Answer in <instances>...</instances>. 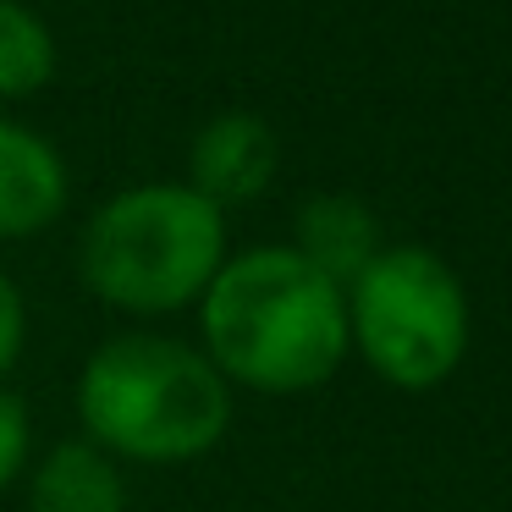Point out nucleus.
Wrapping results in <instances>:
<instances>
[{"label":"nucleus","mask_w":512,"mask_h":512,"mask_svg":"<svg viewBox=\"0 0 512 512\" xmlns=\"http://www.w3.org/2000/svg\"><path fill=\"white\" fill-rule=\"evenodd\" d=\"M199 353L226 386L303 397L347 364V292L298 248L226 254L199 298Z\"/></svg>","instance_id":"f257e3e1"},{"label":"nucleus","mask_w":512,"mask_h":512,"mask_svg":"<svg viewBox=\"0 0 512 512\" xmlns=\"http://www.w3.org/2000/svg\"><path fill=\"white\" fill-rule=\"evenodd\" d=\"M78 424L116 463L177 468L199 463L232 430V386L199 342L160 331H122L78 369Z\"/></svg>","instance_id":"f03ea898"},{"label":"nucleus","mask_w":512,"mask_h":512,"mask_svg":"<svg viewBox=\"0 0 512 512\" xmlns=\"http://www.w3.org/2000/svg\"><path fill=\"white\" fill-rule=\"evenodd\" d=\"M226 265V215L188 182L122 188L89 215L78 243V276L122 314L199 309L204 287Z\"/></svg>","instance_id":"7ed1b4c3"},{"label":"nucleus","mask_w":512,"mask_h":512,"mask_svg":"<svg viewBox=\"0 0 512 512\" xmlns=\"http://www.w3.org/2000/svg\"><path fill=\"white\" fill-rule=\"evenodd\" d=\"M347 353L397 391H435L457 375L474 336V309L441 254L419 243L380 248L347 281Z\"/></svg>","instance_id":"20e7f679"},{"label":"nucleus","mask_w":512,"mask_h":512,"mask_svg":"<svg viewBox=\"0 0 512 512\" xmlns=\"http://www.w3.org/2000/svg\"><path fill=\"white\" fill-rule=\"evenodd\" d=\"M276 160H281V144L254 111H226L215 122H204L199 138H193L188 188L226 215L232 204H254L270 188Z\"/></svg>","instance_id":"39448f33"},{"label":"nucleus","mask_w":512,"mask_h":512,"mask_svg":"<svg viewBox=\"0 0 512 512\" xmlns=\"http://www.w3.org/2000/svg\"><path fill=\"white\" fill-rule=\"evenodd\" d=\"M67 160L50 138L0 122V243H23L67 210Z\"/></svg>","instance_id":"423d86ee"},{"label":"nucleus","mask_w":512,"mask_h":512,"mask_svg":"<svg viewBox=\"0 0 512 512\" xmlns=\"http://www.w3.org/2000/svg\"><path fill=\"white\" fill-rule=\"evenodd\" d=\"M28 512H127L122 463L83 435H67L28 474Z\"/></svg>","instance_id":"0eeeda50"},{"label":"nucleus","mask_w":512,"mask_h":512,"mask_svg":"<svg viewBox=\"0 0 512 512\" xmlns=\"http://www.w3.org/2000/svg\"><path fill=\"white\" fill-rule=\"evenodd\" d=\"M292 248L314 270H325L336 287H347L386 243H380V221L364 199H353V193H320V199H309L298 210V243Z\"/></svg>","instance_id":"6e6552de"},{"label":"nucleus","mask_w":512,"mask_h":512,"mask_svg":"<svg viewBox=\"0 0 512 512\" xmlns=\"http://www.w3.org/2000/svg\"><path fill=\"white\" fill-rule=\"evenodd\" d=\"M56 78V39L28 6L0 0V100H28Z\"/></svg>","instance_id":"1a4fd4ad"},{"label":"nucleus","mask_w":512,"mask_h":512,"mask_svg":"<svg viewBox=\"0 0 512 512\" xmlns=\"http://www.w3.org/2000/svg\"><path fill=\"white\" fill-rule=\"evenodd\" d=\"M28 457H34V419H28V402L17 391L0 386V496L28 474Z\"/></svg>","instance_id":"9d476101"},{"label":"nucleus","mask_w":512,"mask_h":512,"mask_svg":"<svg viewBox=\"0 0 512 512\" xmlns=\"http://www.w3.org/2000/svg\"><path fill=\"white\" fill-rule=\"evenodd\" d=\"M23 347H28V303H23V287L0 270V380L12 375Z\"/></svg>","instance_id":"9b49d317"}]
</instances>
